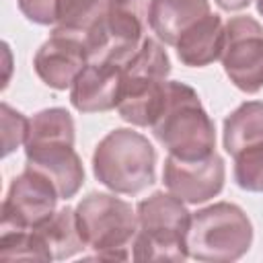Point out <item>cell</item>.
Returning <instances> with one entry per match:
<instances>
[{"instance_id": "obj_1", "label": "cell", "mask_w": 263, "mask_h": 263, "mask_svg": "<svg viewBox=\"0 0 263 263\" xmlns=\"http://www.w3.org/2000/svg\"><path fill=\"white\" fill-rule=\"evenodd\" d=\"M74 119L64 107H49L29 119L25 158L29 168L45 175L60 199L74 197L84 183V166L74 150Z\"/></svg>"}, {"instance_id": "obj_2", "label": "cell", "mask_w": 263, "mask_h": 263, "mask_svg": "<svg viewBox=\"0 0 263 263\" xmlns=\"http://www.w3.org/2000/svg\"><path fill=\"white\" fill-rule=\"evenodd\" d=\"M150 127L154 138L175 158L201 160L216 152V125L195 88L185 82H166L164 103Z\"/></svg>"}, {"instance_id": "obj_3", "label": "cell", "mask_w": 263, "mask_h": 263, "mask_svg": "<svg viewBox=\"0 0 263 263\" xmlns=\"http://www.w3.org/2000/svg\"><path fill=\"white\" fill-rule=\"evenodd\" d=\"M138 232L132 242L134 261H175L189 257L187 232L191 212L173 193L154 191L136 208Z\"/></svg>"}, {"instance_id": "obj_4", "label": "cell", "mask_w": 263, "mask_h": 263, "mask_svg": "<svg viewBox=\"0 0 263 263\" xmlns=\"http://www.w3.org/2000/svg\"><path fill=\"white\" fill-rule=\"evenodd\" d=\"M92 175L113 193L136 195L156 179V150L140 132L117 127L97 144Z\"/></svg>"}, {"instance_id": "obj_5", "label": "cell", "mask_w": 263, "mask_h": 263, "mask_svg": "<svg viewBox=\"0 0 263 263\" xmlns=\"http://www.w3.org/2000/svg\"><path fill=\"white\" fill-rule=\"evenodd\" d=\"M171 74V60L166 49L152 37H146L140 49L123 62L121 90L117 113L123 121L150 127L164 103L166 76Z\"/></svg>"}, {"instance_id": "obj_6", "label": "cell", "mask_w": 263, "mask_h": 263, "mask_svg": "<svg viewBox=\"0 0 263 263\" xmlns=\"http://www.w3.org/2000/svg\"><path fill=\"white\" fill-rule=\"evenodd\" d=\"M253 245V224L245 210L218 201L191 214L187 251L203 263H230L247 255Z\"/></svg>"}, {"instance_id": "obj_7", "label": "cell", "mask_w": 263, "mask_h": 263, "mask_svg": "<svg viewBox=\"0 0 263 263\" xmlns=\"http://www.w3.org/2000/svg\"><path fill=\"white\" fill-rule=\"evenodd\" d=\"M74 214L80 236L97 259H129L127 247L138 232L132 203L115 197V193H88L78 201Z\"/></svg>"}, {"instance_id": "obj_8", "label": "cell", "mask_w": 263, "mask_h": 263, "mask_svg": "<svg viewBox=\"0 0 263 263\" xmlns=\"http://www.w3.org/2000/svg\"><path fill=\"white\" fill-rule=\"evenodd\" d=\"M150 4L152 0H109L84 35L88 62H127L146 39Z\"/></svg>"}, {"instance_id": "obj_9", "label": "cell", "mask_w": 263, "mask_h": 263, "mask_svg": "<svg viewBox=\"0 0 263 263\" xmlns=\"http://www.w3.org/2000/svg\"><path fill=\"white\" fill-rule=\"evenodd\" d=\"M220 62L238 90L259 92L263 88V25L249 14L232 16L224 25Z\"/></svg>"}, {"instance_id": "obj_10", "label": "cell", "mask_w": 263, "mask_h": 263, "mask_svg": "<svg viewBox=\"0 0 263 263\" xmlns=\"http://www.w3.org/2000/svg\"><path fill=\"white\" fill-rule=\"evenodd\" d=\"M60 193L55 185L35 168L25 166L6 191L0 208V232L33 230L41 226L58 205Z\"/></svg>"}, {"instance_id": "obj_11", "label": "cell", "mask_w": 263, "mask_h": 263, "mask_svg": "<svg viewBox=\"0 0 263 263\" xmlns=\"http://www.w3.org/2000/svg\"><path fill=\"white\" fill-rule=\"evenodd\" d=\"M162 181L168 193L185 203L197 205L210 201L224 189L226 164L218 152L201 160H181L168 154L162 168Z\"/></svg>"}, {"instance_id": "obj_12", "label": "cell", "mask_w": 263, "mask_h": 263, "mask_svg": "<svg viewBox=\"0 0 263 263\" xmlns=\"http://www.w3.org/2000/svg\"><path fill=\"white\" fill-rule=\"evenodd\" d=\"M88 64L84 35L53 29L49 39L37 49L33 68L43 84L53 90H66Z\"/></svg>"}, {"instance_id": "obj_13", "label": "cell", "mask_w": 263, "mask_h": 263, "mask_svg": "<svg viewBox=\"0 0 263 263\" xmlns=\"http://www.w3.org/2000/svg\"><path fill=\"white\" fill-rule=\"evenodd\" d=\"M123 64L88 62L70 86V103L80 113H105L117 107Z\"/></svg>"}, {"instance_id": "obj_14", "label": "cell", "mask_w": 263, "mask_h": 263, "mask_svg": "<svg viewBox=\"0 0 263 263\" xmlns=\"http://www.w3.org/2000/svg\"><path fill=\"white\" fill-rule=\"evenodd\" d=\"M224 45V23L218 14L210 12L187 29L175 43L177 58L189 68H203L220 60Z\"/></svg>"}, {"instance_id": "obj_15", "label": "cell", "mask_w": 263, "mask_h": 263, "mask_svg": "<svg viewBox=\"0 0 263 263\" xmlns=\"http://www.w3.org/2000/svg\"><path fill=\"white\" fill-rule=\"evenodd\" d=\"M210 12V0H152L150 29L162 43L175 47L177 39Z\"/></svg>"}, {"instance_id": "obj_16", "label": "cell", "mask_w": 263, "mask_h": 263, "mask_svg": "<svg viewBox=\"0 0 263 263\" xmlns=\"http://www.w3.org/2000/svg\"><path fill=\"white\" fill-rule=\"evenodd\" d=\"M224 150L234 156L242 148L263 142V101H247L238 105L226 119L222 132Z\"/></svg>"}, {"instance_id": "obj_17", "label": "cell", "mask_w": 263, "mask_h": 263, "mask_svg": "<svg viewBox=\"0 0 263 263\" xmlns=\"http://www.w3.org/2000/svg\"><path fill=\"white\" fill-rule=\"evenodd\" d=\"M33 230L41 236L43 245L47 247L53 259H70L82 249H86L76 224V214L70 205L55 210L41 226Z\"/></svg>"}, {"instance_id": "obj_18", "label": "cell", "mask_w": 263, "mask_h": 263, "mask_svg": "<svg viewBox=\"0 0 263 263\" xmlns=\"http://www.w3.org/2000/svg\"><path fill=\"white\" fill-rule=\"evenodd\" d=\"M109 0H55V25L58 31L86 35V31L105 12Z\"/></svg>"}, {"instance_id": "obj_19", "label": "cell", "mask_w": 263, "mask_h": 263, "mask_svg": "<svg viewBox=\"0 0 263 263\" xmlns=\"http://www.w3.org/2000/svg\"><path fill=\"white\" fill-rule=\"evenodd\" d=\"M0 259L2 261H14V259L51 261L53 257L35 230H6V232H0Z\"/></svg>"}, {"instance_id": "obj_20", "label": "cell", "mask_w": 263, "mask_h": 263, "mask_svg": "<svg viewBox=\"0 0 263 263\" xmlns=\"http://www.w3.org/2000/svg\"><path fill=\"white\" fill-rule=\"evenodd\" d=\"M234 158V181L249 193H263V142L242 148Z\"/></svg>"}, {"instance_id": "obj_21", "label": "cell", "mask_w": 263, "mask_h": 263, "mask_svg": "<svg viewBox=\"0 0 263 263\" xmlns=\"http://www.w3.org/2000/svg\"><path fill=\"white\" fill-rule=\"evenodd\" d=\"M0 109H2V156H8L21 144H25L29 132V119L21 111L12 109L6 101L2 103Z\"/></svg>"}, {"instance_id": "obj_22", "label": "cell", "mask_w": 263, "mask_h": 263, "mask_svg": "<svg viewBox=\"0 0 263 263\" xmlns=\"http://www.w3.org/2000/svg\"><path fill=\"white\" fill-rule=\"evenodd\" d=\"M23 16L35 25H55V0H16Z\"/></svg>"}, {"instance_id": "obj_23", "label": "cell", "mask_w": 263, "mask_h": 263, "mask_svg": "<svg viewBox=\"0 0 263 263\" xmlns=\"http://www.w3.org/2000/svg\"><path fill=\"white\" fill-rule=\"evenodd\" d=\"M222 10H228V12H234V10H242L247 8L253 0H214Z\"/></svg>"}, {"instance_id": "obj_24", "label": "cell", "mask_w": 263, "mask_h": 263, "mask_svg": "<svg viewBox=\"0 0 263 263\" xmlns=\"http://www.w3.org/2000/svg\"><path fill=\"white\" fill-rule=\"evenodd\" d=\"M257 10H259V14L263 16V0H257Z\"/></svg>"}]
</instances>
